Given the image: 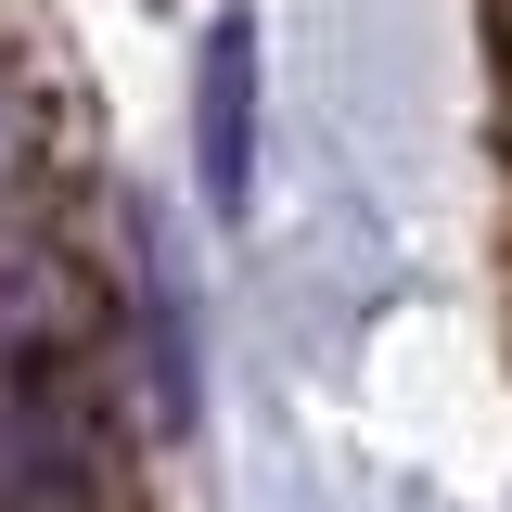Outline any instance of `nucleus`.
Returning <instances> with one entry per match:
<instances>
[{
    "mask_svg": "<svg viewBox=\"0 0 512 512\" xmlns=\"http://www.w3.org/2000/svg\"><path fill=\"white\" fill-rule=\"evenodd\" d=\"M13 154H26V103L0 90V180H13Z\"/></svg>",
    "mask_w": 512,
    "mask_h": 512,
    "instance_id": "obj_4",
    "label": "nucleus"
},
{
    "mask_svg": "<svg viewBox=\"0 0 512 512\" xmlns=\"http://www.w3.org/2000/svg\"><path fill=\"white\" fill-rule=\"evenodd\" d=\"M141 308H154V423H192V333H180V269H167L154 218H141Z\"/></svg>",
    "mask_w": 512,
    "mask_h": 512,
    "instance_id": "obj_3",
    "label": "nucleus"
},
{
    "mask_svg": "<svg viewBox=\"0 0 512 512\" xmlns=\"http://www.w3.org/2000/svg\"><path fill=\"white\" fill-rule=\"evenodd\" d=\"M0 512H103V423L64 346H0Z\"/></svg>",
    "mask_w": 512,
    "mask_h": 512,
    "instance_id": "obj_1",
    "label": "nucleus"
},
{
    "mask_svg": "<svg viewBox=\"0 0 512 512\" xmlns=\"http://www.w3.org/2000/svg\"><path fill=\"white\" fill-rule=\"evenodd\" d=\"M192 167H205V205H218V218H244V192H256V13H218V39H205Z\"/></svg>",
    "mask_w": 512,
    "mask_h": 512,
    "instance_id": "obj_2",
    "label": "nucleus"
}]
</instances>
